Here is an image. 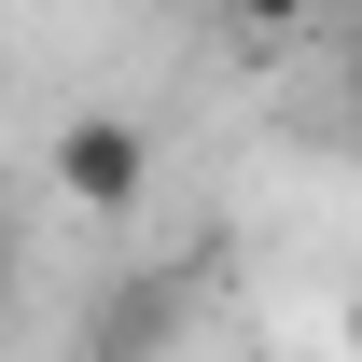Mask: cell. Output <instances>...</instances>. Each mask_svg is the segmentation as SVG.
<instances>
[{"mask_svg": "<svg viewBox=\"0 0 362 362\" xmlns=\"http://www.w3.org/2000/svg\"><path fill=\"white\" fill-rule=\"evenodd\" d=\"M56 195H70L84 223H139V195H153V126H139V112H70V126H56Z\"/></svg>", "mask_w": 362, "mask_h": 362, "instance_id": "1", "label": "cell"}, {"mask_svg": "<svg viewBox=\"0 0 362 362\" xmlns=\"http://www.w3.org/2000/svg\"><path fill=\"white\" fill-rule=\"evenodd\" d=\"M181 334H195V279L181 265H139V279L84 293V362H168Z\"/></svg>", "mask_w": 362, "mask_h": 362, "instance_id": "2", "label": "cell"}, {"mask_svg": "<svg viewBox=\"0 0 362 362\" xmlns=\"http://www.w3.org/2000/svg\"><path fill=\"white\" fill-rule=\"evenodd\" d=\"M209 14H237L251 42H293V28H320V0H209Z\"/></svg>", "mask_w": 362, "mask_h": 362, "instance_id": "3", "label": "cell"}, {"mask_svg": "<svg viewBox=\"0 0 362 362\" xmlns=\"http://www.w3.org/2000/svg\"><path fill=\"white\" fill-rule=\"evenodd\" d=\"M334 84H362V0H334Z\"/></svg>", "mask_w": 362, "mask_h": 362, "instance_id": "4", "label": "cell"}, {"mask_svg": "<svg viewBox=\"0 0 362 362\" xmlns=\"http://www.w3.org/2000/svg\"><path fill=\"white\" fill-rule=\"evenodd\" d=\"M334 139H349V153H362V84H334Z\"/></svg>", "mask_w": 362, "mask_h": 362, "instance_id": "5", "label": "cell"}, {"mask_svg": "<svg viewBox=\"0 0 362 362\" xmlns=\"http://www.w3.org/2000/svg\"><path fill=\"white\" fill-rule=\"evenodd\" d=\"M0 307H14V237H0Z\"/></svg>", "mask_w": 362, "mask_h": 362, "instance_id": "6", "label": "cell"}, {"mask_svg": "<svg viewBox=\"0 0 362 362\" xmlns=\"http://www.w3.org/2000/svg\"><path fill=\"white\" fill-rule=\"evenodd\" d=\"M349 349H362V293H349Z\"/></svg>", "mask_w": 362, "mask_h": 362, "instance_id": "7", "label": "cell"}]
</instances>
